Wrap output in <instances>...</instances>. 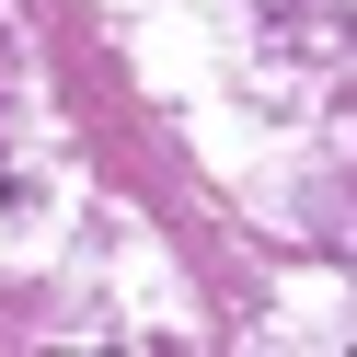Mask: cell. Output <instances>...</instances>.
I'll list each match as a JSON object with an SVG mask.
<instances>
[]
</instances>
